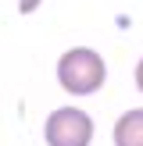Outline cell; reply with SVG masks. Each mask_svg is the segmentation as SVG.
<instances>
[{
	"instance_id": "obj_1",
	"label": "cell",
	"mask_w": 143,
	"mask_h": 146,
	"mask_svg": "<svg viewBox=\"0 0 143 146\" xmlns=\"http://www.w3.org/2000/svg\"><path fill=\"white\" fill-rule=\"evenodd\" d=\"M107 78V64L97 50L90 46H75V50H64L61 61H57V82H61L64 93L72 96H93V93L104 86Z\"/></svg>"
},
{
	"instance_id": "obj_2",
	"label": "cell",
	"mask_w": 143,
	"mask_h": 146,
	"mask_svg": "<svg viewBox=\"0 0 143 146\" xmlns=\"http://www.w3.org/2000/svg\"><path fill=\"white\" fill-rule=\"evenodd\" d=\"M47 146H90L93 143V118L79 107H57L43 121Z\"/></svg>"
},
{
	"instance_id": "obj_3",
	"label": "cell",
	"mask_w": 143,
	"mask_h": 146,
	"mask_svg": "<svg viewBox=\"0 0 143 146\" xmlns=\"http://www.w3.org/2000/svg\"><path fill=\"white\" fill-rule=\"evenodd\" d=\"M114 146H143V107L125 111L114 121Z\"/></svg>"
},
{
	"instance_id": "obj_4",
	"label": "cell",
	"mask_w": 143,
	"mask_h": 146,
	"mask_svg": "<svg viewBox=\"0 0 143 146\" xmlns=\"http://www.w3.org/2000/svg\"><path fill=\"white\" fill-rule=\"evenodd\" d=\"M39 4H43V0H18V14H32Z\"/></svg>"
},
{
	"instance_id": "obj_5",
	"label": "cell",
	"mask_w": 143,
	"mask_h": 146,
	"mask_svg": "<svg viewBox=\"0 0 143 146\" xmlns=\"http://www.w3.org/2000/svg\"><path fill=\"white\" fill-rule=\"evenodd\" d=\"M136 89L143 93V57H140V64H136Z\"/></svg>"
}]
</instances>
